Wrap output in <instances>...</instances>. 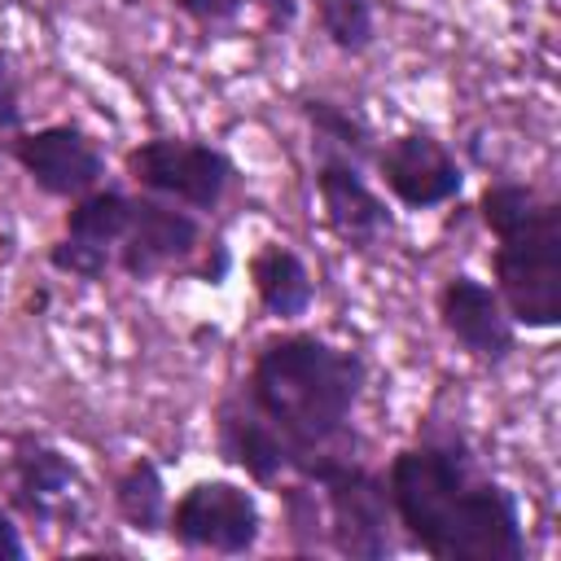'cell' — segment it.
Returning <instances> with one entry per match:
<instances>
[{"instance_id":"obj_9","label":"cell","mask_w":561,"mask_h":561,"mask_svg":"<svg viewBox=\"0 0 561 561\" xmlns=\"http://www.w3.org/2000/svg\"><path fill=\"white\" fill-rule=\"evenodd\" d=\"M368 167L403 210H438L465 193L460 158L430 127H408L390 140H377Z\"/></svg>"},{"instance_id":"obj_10","label":"cell","mask_w":561,"mask_h":561,"mask_svg":"<svg viewBox=\"0 0 561 561\" xmlns=\"http://www.w3.org/2000/svg\"><path fill=\"white\" fill-rule=\"evenodd\" d=\"M364 171L368 167H359L355 158L311 149V188L320 197L324 228L346 250H359V254L377 250L394 232V210L386 206V197L373 188V180Z\"/></svg>"},{"instance_id":"obj_11","label":"cell","mask_w":561,"mask_h":561,"mask_svg":"<svg viewBox=\"0 0 561 561\" xmlns=\"http://www.w3.org/2000/svg\"><path fill=\"white\" fill-rule=\"evenodd\" d=\"M9 158L44 197L57 202H75L105 184V153L79 123H44L35 131H18Z\"/></svg>"},{"instance_id":"obj_17","label":"cell","mask_w":561,"mask_h":561,"mask_svg":"<svg viewBox=\"0 0 561 561\" xmlns=\"http://www.w3.org/2000/svg\"><path fill=\"white\" fill-rule=\"evenodd\" d=\"M171 4L206 35L232 31L245 18H259L263 31H289L298 22V0H171Z\"/></svg>"},{"instance_id":"obj_2","label":"cell","mask_w":561,"mask_h":561,"mask_svg":"<svg viewBox=\"0 0 561 561\" xmlns=\"http://www.w3.org/2000/svg\"><path fill=\"white\" fill-rule=\"evenodd\" d=\"M394 522L434 561H526L522 500L460 430H425L386 465Z\"/></svg>"},{"instance_id":"obj_6","label":"cell","mask_w":561,"mask_h":561,"mask_svg":"<svg viewBox=\"0 0 561 561\" xmlns=\"http://www.w3.org/2000/svg\"><path fill=\"white\" fill-rule=\"evenodd\" d=\"M167 535L184 552L245 557L263 535L259 495L232 478H197L167 513Z\"/></svg>"},{"instance_id":"obj_14","label":"cell","mask_w":561,"mask_h":561,"mask_svg":"<svg viewBox=\"0 0 561 561\" xmlns=\"http://www.w3.org/2000/svg\"><path fill=\"white\" fill-rule=\"evenodd\" d=\"M245 272H250V289H254V298H259V307H263L267 320L294 324V320H302V316L311 311V302H316V280H311L307 259H302L294 245H285V241H263V245L250 254Z\"/></svg>"},{"instance_id":"obj_4","label":"cell","mask_w":561,"mask_h":561,"mask_svg":"<svg viewBox=\"0 0 561 561\" xmlns=\"http://www.w3.org/2000/svg\"><path fill=\"white\" fill-rule=\"evenodd\" d=\"M320 500L324 548L351 561H386L394 552V504L386 491V473L368 469L355 451L329 456L302 473Z\"/></svg>"},{"instance_id":"obj_18","label":"cell","mask_w":561,"mask_h":561,"mask_svg":"<svg viewBox=\"0 0 561 561\" xmlns=\"http://www.w3.org/2000/svg\"><path fill=\"white\" fill-rule=\"evenodd\" d=\"M316 22H320L324 39L346 57L368 53L377 39L373 0H316Z\"/></svg>"},{"instance_id":"obj_1","label":"cell","mask_w":561,"mask_h":561,"mask_svg":"<svg viewBox=\"0 0 561 561\" xmlns=\"http://www.w3.org/2000/svg\"><path fill=\"white\" fill-rule=\"evenodd\" d=\"M368 386V359L307 329L259 342L250 373L215 403V451L259 486L302 478L329 456L355 451L351 416Z\"/></svg>"},{"instance_id":"obj_16","label":"cell","mask_w":561,"mask_h":561,"mask_svg":"<svg viewBox=\"0 0 561 561\" xmlns=\"http://www.w3.org/2000/svg\"><path fill=\"white\" fill-rule=\"evenodd\" d=\"M110 500H114V513H118L136 535H167L171 500H167V482H162L158 460L136 456L131 465H123L118 478H114Z\"/></svg>"},{"instance_id":"obj_19","label":"cell","mask_w":561,"mask_h":561,"mask_svg":"<svg viewBox=\"0 0 561 561\" xmlns=\"http://www.w3.org/2000/svg\"><path fill=\"white\" fill-rule=\"evenodd\" d=\"M26 131V110H22V75L18 61L0 48V162L9 158L13 136Z\"/></svg>"},{"instance_id":"obj_13","label":"cell","mask_w":561,"mask_h":561,"mask_svg":"<svg viewBox=\"0 0 561 561\" xmlns=\"http://www.w3.org/2000/svg\"><path fill=\"white\" fill-rule=\"evenodd\" d=\"M438 324L443 333L478 364L486 368H500L513 359L517 351V324L513 316L504 311L500 294L491 280L473 276V272H451L443 285H438Z\"/></svg>"},{"instance_id":"obj_5","label":"cell","mask_w":561,"mask_h":561,"mask_svg":"<svg viewBox=\"0 0 561 561\" xmlns=\"http://www.w3.org/2000/svg\"><path fill=\"white\" fill-rule=\"evenodd\" d=\"M123 171L140 193L167 197L193 215H215L241 175L228 149L197 136H149L123 153Z\"/></svg>"},{"instance_id":"obj_3","label":"cell","mask_w":561,"mask_h":561,"mask_svg":"<svg viewBox=\"0 0 561 561\" xmlns=\"http://www.w3.org/2000/svg\"><path fill=\"white\" fill-rule=\"evenodd\" d=\"M478 219L495 237L491 285L517 329L561 324V202L522 180H491Z\"/></svg>"},{"instance_id":"obj_20","label":"cell","mask_w":561,"mask_h":561,"mask_svg":"<svg viewBox=\"0 0 561 561\" xmlns=\"http://www.w3.org/2000/svg\"><path fill=\"white\" fill-rule=\"evenodd\" d=\"M22 557H26V543L13 522V508H0V561H22Z\"/></svg>"},{"instance_id":"obj_7","label":"cell","mask_w":561,"mask_h":561,"mask_svg":"<svg viewBox=\"0 0 561 561\" xmlns=\"http://www.w3.org/2000/svg\"><path fill=\"white\" fill-rule=\"evenodd\" d=\"M4 500L35 526H75L83 517V473L53 438L22 430L4 451Z\"/></svg>"},{"instance_id":"obj_8","label":"cell","mask_w":561,"mask_h":561,"mask_svg":"<svg viewBox=\"0 0 561 561\" xmlns=\"http://www.w3.org/2000/svg\"><path fill=\"white\" fill-rule=\"evenodd\" d=\"M202 241H206L202 215L153 193H131V215L118 237L114 267L127 280L149 285L167 272H193V259L206 250Z\"/></svg>"},{"instance_id":"obj_12","label":"cell","mask_w":561,"mask_h":561,"mask_svg":"<svg viewBox=\"0 0 561 561\" xmlns=\"http://www.w3.org/2000/svg\"><path fill=\"white\" fill-rule=\"evenodd\" d=\"M127 215H131V193H123L114 184H101V188L75 197L61 219V237L48 241V250H44L48 267L61 276L88 280V285L105 280L114 272V250L127 228Z\"/></svg>"},{"instance_id":"obj_15","label":"cell","mask_w":561,"mask_h":561,"mask_svg":"<svg viewBox=\"0 0 561 561\" xmlns=\"http://www.w3.org/2000/svg\"><path fill=\"white\" fill-rule=\"evenodd\" d=\"M307 127H311V149H329L342 158H355L359 167L373 162L377 153V131L368 127V118L355 105H342L333 96H302L298 101Z\"/></svg>"}]
</instances>
